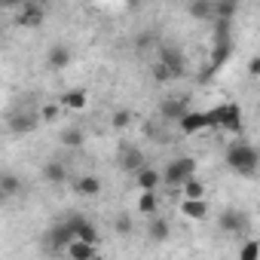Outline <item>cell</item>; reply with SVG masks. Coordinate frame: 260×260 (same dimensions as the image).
<instances>
[{"mask_svg": "<svg viewBox=\"0 0 260 260\" xmlns=\"http://www.w3.org/2000/svg\"><path fill=\"white\" fill-rule=\"evenodd\" d=\"M226 166L242 175V178H251L257 172V150L245 141H236L233 147H226Z\"/></svg>", "mask_w": 260, "mask_h": 260, "instance_id": "cell-1", "label": "cell"}, {"mask_svg": "<svg viewBox=\"0 0 260 260\" xmlns=\"http://www.w3.org/2000/svg\"><path fill=\"white\" fill-rule=\"evenodd\" d=\"M205 122L208 125H220V128H226V132H239L242 128V110L236 104H220V107L205 113Z\"/></svg>", "mask_w": 260, "mask_h": 260, "instance_id": "cell-2", "label": "cell"}, {"mask_svg": "<svg viewBox=\"0 0 260 260\" xmlns=\"http://www.w3.org/2000/svg\"><path fill=\"white\" fill-rule=\"evenodd\" d=\"M193 175H196V162H193L190 156H178L175 162L166 166V172H159L162 184H169V187H181V184L190 181Z\"/></svg>", "mask_w": 260, "mask_h": 260, "instance_id": "cell-3", "label": "cell"}, {"mask_svg": "<svg viewBox=\"0 0 260 260\" xmlns=\"http://www.w3.org/2000/svg\"><path fill=\"white\" fill-rule=\"evenodd\" d=\"M43 19H46V13H43L40 4H22V7L16 10V22H19L22 28H40Z\"/></svg>", "mask_w": 260, "mask_h": 260, "instance_id": "cell-4", "label": "cell"}, {"mask_svg": "<svg viewBox=\"0 0 260 260\" xmlns=\"http://www.w3.org/2000/svg\"><path fill=\"white\" fill-rule=\"evenodd\" d=\"M68 223H71V233H74V239H80V242H89V245H98V242H101V239H98V230H95V223H92V220H86V217L74 214Z\"/></svg>", "mask_w": 260, "mask_h": 260, "instance_id": "cell-5", "label": "cell"}, {"mask_svg": "<svg viewBox=\"0 0 260 260\" xmlns=\"http://www.w3.org/2000/svg\"><path fill=\"white\" fill-rule=\"evenodd\" d=\"M58 107H61V110H74V113H80V110L89 107V92H86V89H68V92L58 98Z\"/></svg>", "mask_w": 260, "mask_h": 260, "instance_id": "cell-6", "label": "cell"}, {"mask_svg": "<svg viewBox=\"0 0 260 260\" xmlns=\"http://www.w3.org/2000/svg\"><path fill=\"white\" fill-rule=\"evenodd\" d=\"M162 184V178H159V172L156 169H150V166H144V169H138L135 172V187H138V193H156V187Z\"/></svg>", "mask_w": 260, "mask_h": 260, "instance_id": "cell-7", "label": "cell"}, {"mask_svg": "<svg viewBox=\"0 0 260 260\" xmlns=\"http://www.w3.org/2000/svg\"><path fill=\"white\" fill-rule=\"evenodd\" d=\"M159 64H162L172 77H181V71H184V58H181V52L172 49V46H162V49H159Z\"/></svg>", "mask_w": 260, "mask_h": 260, "instance_id": "cell-8", "label": "cell"}, {"mask_svg": "<svg viewBox=\"0 0 260 260\" xmlns=\"http://www.w3.org/2000/svg\"><path fill=\"white\" fill-rule=\"evenodd\" d=\"M181 214L187 220H205L208 217V202L205 199H181Z\"/></svg>", "mask_w": 260, "mask_h": 260, "instance_id": "cell-9", "label": "cell"}, {"mask_svg": "<svg viewBox=\"0 0 260 260\" xmlns=\"http://www.w3.org/2000/svg\"><path fill=\"white\" fill-rule=\"evenodd\" d=\"M64 254H68V260H92L98 254V245H89V242L74 239L71 245H64Z\"/></svg>", "mask_w": 260, "mask_h": 260, "instance_id": "cell-10", "label": "cell"}, {"mask_svg": "<svg viewBox=\"0 0 260 260\" xmlns=\"http://www.w3.org/2000/svg\"><path fill=\"white\" fill-rule=\"evenodd\" d=\"M119 166H122V172L135 175V172H138V169H144L147 162H144V153H141L138 147H125V150H122V156H119Z\"/></svg>", "mask_w": 260, "mask_h": 260, "instance_id": "cell-11", "label": "cell"}, {"mask_svg": "<svg viewBox=\"0 0 260 260\" xmlns=\"http://www.w3.org/2000/svg\"><path fill=\"white\" fill-rule=\"evenodd\" d=\"M178 125H181V132H184V135H196V132H202L208 122H205V113H193V110H187V113L178 119Z\"/></svg>", "mask_w": 260, "mask_h": 260, "instance_id": "cell-12", "label": "cell"}, {"mask_svg": "<svg viewBox=\"0 0 260 260\" xmlns=\"http://www.w3.org/2000/svg\"><path fill=\"white\" fill-rule=\"evenodd\" d=\"M46 64H49L52 71H64V68L71 64V49L61 46V43H55V46L46 52Z\"/></svg>", "mask_w": 260, "mask_h": 260, "instance_id": "cell-13", "label": "cell"}, {"mask_svg": "<svg viewBox=\"0 0 260 260\" xmlns=\"http://www.w3.org/2000/svg\"><path fill=\"white\" fill-rule=\"evenodd\" d=\"M147 236H150V242H169V236H172L169 220L166 217H150L147 220Z\"/></svg>", "mask_w": 260, "mask_h": 260, "instance_id": "cell-14", "label": "cell"}, {"mask_svg": "<svg viewBox=\"0 0 260 260\" xmlns=\"http://www.w3.org/2000/svg\"><path fill=\"white\" fill-rule=\"evenodd\" d=\"M74 242V233H71V223L64 220V223H58L49 236H46V245L49 248H64V245H71Z\"/></svg>", "mask_w": 260, "mask_h": 260, "instance_id": "cell-15", "label": "cell"}, {"mask_svg": "<svg viewBox=\"0 0 260 260\" xmlns=\"http://www.w3.org/2000/svg\"><path fill=\"white\" fill-rule=\"evenodd\" d=\"M74 190H77V196H98L101 193V181L95 178V175H80L77 178V184H74Z\"/></svg>", "mask_w": 260, "mask_h": 260, "instance_id": "cell-16", "label": "cell"}, {"mask_svg": "<svg viewBox=\"0 0 260 260\" xmlns=\"http://www.w3.org/2000/svg\"><path fill=\"white\" fill-rule=\"evenodd\" d=\"M19 193H22V181H19V175L0 172V199H10V196H19Z\"/></svg>", "mask_w": 260, "mask_h": 260, "instance_id": "cell-17", "label": "cell"}, {"mask_svg": "<svg viewBox=\"0 0 260 260\" xmlns=\"http://www.w3.org/2000/svg\"><path fill=\"white\" fill-rule=\"evenodd\" d=\"M37 122H40V119H37V113H16V116L10 119V128H13L16 135H25V132H31Z\"/></svg>", "mask_w": 260, "mask_h": 260, "instance_id": "cell-18", "label": "cell"}, {"mask_svg": "<svg viewBox=\"0 0 260 260\" xmlns=\"http://www.w3.org/2000/svg\"><path fill=\"white\" fill-rule=\"evenodd\" d=\"M43 178H46L49 184H64V181H68V166L58 162V159H52V162L43 166Z\"/></svg>", "mask_w": 260, "mask_h": 260, "instance_id": "cell-19", "label": "cell"}, {"mask_svg": "<svg viewBox=\"0 0 260 260\" xmlns=\"http://www.w3.org/2000/svg\"><path fill=\"white\" fill-rule=\"evenodd\" d=\"M156 211H159V196L156 193H138V214L156 217Z\"/></svg>", "mask_w": 260, "mask_h": 260, "instance_id": "cell-20", "label": "cell"}, {"mask_svg": "<svg viewBox=\"0 0 260 260\" xmlns=\"http://www.w3.org/2000/svg\"><path fill=\"white\" fill-rule=\"evenodd\" d=\"M159 113H162L166 119H175V122H178V119L187 113V104H184L181 98H169V101H162V104H159Z\"/></svg>", "mask_w": 260, "mask_h": 260, "instance_id": "cell-21", "label": "cell"}, {"mask_svg": "<svg viewBox=\"0 0 260 260\" xmlns=\"http://www.w3.org/2000/svg\"><path fill=\"white\" fill-rule=\"evenodd\" d=\"M61 144H64V147H71V150L83 147V144H86V135H83V128H77V125H68L64 132H61Z\"/></svg>", "mask_w": 260, "mask_h": 260, "instance_id": "cell-22", "label": "cell"}, {"mask_svg": "<svg viewBox=\"0 0 260 260\" xmlns=\"http://www.w3.org/2000/svg\"><path fill=\"white\" fill-rule=\"evenodd\" d=\"M181 193H184L181 199H205V184L193 175L190 181H184V184H181Z\"/></svg>", "mask_w": 260, "mask_h": 260, "instance_id": "cell-23", "label": "cell"}, {"mask_svg": "<svg viewBox=\"0 0 260 260\" xmlns=\"http://www.w3.org/2000/svg\"><path fill=\"white\" fill-rule=\"evenodd\" d=\"M187 13L196 16V19H211L214 16V4H211V0H199V4H190L187 7Z\"/></svg>", "mask_w": 260, "mask_h": 260, "instance_id": "cell-24", "label": "cell"}, {"mask_svg": "<svg viewBox=\"0 0 260 260\" xmlns=\"http://www.w3.org/2000/svg\"><path fill=\"white\" fill-rule=\"evenodd\" d=\"M239 260H260V245L254 239H248L242 245V251H239Z\"/></svg>", "mask_w": 260, "mask_h": 260, "instance_id": "cell-25", "label": "cell"}, {"mask_svg": "<svg viewBox=\"0 0 260 260\" xmlns=\"http://www.w3.org/2000/svg\"><path fill=\"white\" fill-rule=\"evenodd\" d=\"M110 122H113V128H128L132 125V110H113Z\"/></svg>", "mask_w": 260, "mask_h": 260, "instance_id": "cell-26", "label": "cell"}, {"mask_svg": "<svg viewBox=\"0 0 260 260\" xmlns=\"http://www.w3.org/2000/svg\"><path fill=\"white\" fill-rule=\"evenodd\" d=\"M220 226L223 230H239L242 226V214L239 211H223L220 214Z\"/></svg>", "mask_w": 260, "mask_h": 260, "instance_id": "cell-27", "label": "cell"}, {"mask_svg": "<svg viewBox=\"0 0 260 260\" xmlns=\"http://www.w3.org/2000/svg\"><path fill=\"white\" fill-rule=\"evenodd\" d=\"M58 110H61L58 104H46V107H43V110L37 113V119H40V122H55V116H58Z\"/></svg>", "mask_w": 260, "mask_h": 260, "instance_id": "cell-28", "label": "cell"}, {"mask_svg": "<svg viewBox=\"0 0 260 260\" xmlns=\"http://www.w3.org/2000/svg\"><path fill=\"white\" fill-rule=\"evenodd\" d=\"M113 226H116V233H132V217H128V214H119L116 220H113Z\"/></svg>", "mask_w": 260, "mask_h": 260, "instance_id": "cell-29", "label": "cell"}, {"mask_svg": "<svg viewBox=\"0 0 260 260\" xmlns=\"http://www.w3.org/2000/svg\"><path fill=\"white\" fill-rule=\"evenodd\" d=\"M153 80H156V83H166V80H172V74H169V71L156 61V64H153Z\"/></svg>", "mask_w": 260, "mask_h": 260, "instance_id": "cell-30", "label": "cell"}, {"mask_svg": "<svg viewBox=\"0 0 260 260\" xmlns=\"http://www.w3.org/2000/svg\"><path fill=\"white\" fill-rule=\"evenodd\" d=\"M92 260H104V257H101V254H95V257H92Z\"/></svg>", "mask_w": 260, "mask_h": 260, "instance_id": "cell-31", "label": "cell"}]
</instances>
